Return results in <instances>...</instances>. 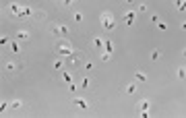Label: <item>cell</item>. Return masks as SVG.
I'll list each match as a JSON object with an SVG mask.
<instances>
[{
	"instance_id": "6da1fadb",
	"label": "cell",
	"mask_w": 186,
	"mask_h": 118,
	"mask_svg": "<svg viewBox=\"0 0 186 118\" xmlns=\"http://www.w3.org/2000/svg\"><path fill=\"white\" fill-rule=\"evenodd\" d=\"M56 50L62 54V56H71L75 50H73V44L71 41H68L66 37H60L58 41H56Z\"/></svg>"
},
{
	"instance_id": "7a4b0ae2",
	"label": "cell",
	"mask_w": 186,
	"mask_h": 118,
	"mask_svg": "<svg viewBox=\"0 0 186 118\" xmlns=\"http://www.w3.org/2000/svg\"><path fill=\"white\" fill-rule=\"evenodd\" d=\"M101 25H103V29H108V31H112V29L116 27V21H114V17H112L110 11L101 13Z\"/></svg>"
},
{
	"instance_id": "3957f363",
	"label": "cell",
	"mask_w": 186,
	"mask_h": 118,
	"mask_svg": "<svg viewBox=\"0 0 186 118\" xmlns=\"http://www.w3.org/2000/svg\"><path fill=\"white\" fill-rule=\"evenodd\" d=\"M50 31H52L54 35H58V37H66V35H68V27H66V25H52Z\"/></svg>"
},
{
	"instance_id": "277c9868",
	"label": "cell",
	"mask_w": 186,
	"mask_h": 118,
	"mask_svg": "<svg viewBox=\"0 0 186 118\" xmlns=\"http://www.w3.org/2000/svg\"><path fill=\"white\" fill-rule=\"evenodd\" d=\"M134 17H136V13H134V11H128V13L124 15V21H126V25H132V23H134Z\"/></svg>"
},
{
	"instance_id": "5b68a950",
	"label": "cell",
	"mask_w": 186,
	"mask_h": 118,
	"mask_svg": "<svg viewBox=\"0 0 186 118\" xmlns=\"http://www.w3.org/2000/svg\"><path fill=\"white\" fill-rule=\"evenodd\" d=\"M21 8H23V6H19V4H15V2H13V4L8 6V13H10L13 17H19V13H21Z\"/></svg>"
},
{
	"instance_id": "8992f818",
	"label": "cell",
	"mask_w": 186,
	"mask_h": 118,
	"mask_svg": "<svg viewBox=\"0 0 186 118\" xmlns=\"http://www.w3.org/2000/svg\"><path fill=\"white\" fill-rule=\"evenodd\" d=\"M73 102H75V104H77V106H79L81 110H87V108H89V104H87V102H85L83 98H75Z\"/></svg>"
},
{
	"instance_id": "52a82bcc",
	"label": "cell",
	"mask_w": 186,
	"mask_h": 118,
	"mask_svg": "<svg viewBox=\"0 0 186 118\" xmlns=\"http://www.w3.org/2000/svg\"><path fill=\"white\" fill-rule=\"evenodd\" d=\"M149 108H151V102H149V100H143L141 106H138V114H141V112H147Z\"/></svg>"
},
{
	"instance_id": "ba28073f",
	"label": "cell",
	"mask_w": 186,
	"mask_h": 118,
	"mask_svg": "<svg viewBox=\"0 0 186 118\" xmlns=\"http://www.w3.org/2000/svg\"><path fill=\"white\" fill-rule=\"evenodd\" d=\"M29 15H31V8H29V6H23L21 13H19V19H27Z\"/></svg>"
},
{
	"instance_id": "9c48e42d",
	"label": "cell",
	"mask_w": 186,
	"mask_h": 118,
	"mask_svg": "<svg viewBox=\"0 0 186 118\" xmlns=\"http://www.w3.org/2000/svg\"><path fill=\"white\" fill-rule=\"evenodd\" d=\"M93 48L101 50V48H103V39H101V37H93Z\"/></svg>"
},
{
	"instance_id": "30bf717a",
	"label": "cell",
	"mask_w": 186,
	"mask_h": 118,
	"mask_svg": "<svg viewBox=\"0 0 186 118\" xmlns=\"http://www.w3.org/2000/svg\"><path fill=\"white\" fill-rule=\"evenodd\" d=\"M134 79H136V81H141V83H145V81H147V75L141 73V70H136V73H134Z\"/></svg>"
},
{
	"instance_id": "8fae6325",
	"label": "cell",
	"mask_w": 186,
	"mask_h": 118,
	"mask_svg": "<svg viewBox=\"0 0 186 118\" xmlns=\"http://www.w3.org/2000/svg\"><path fill=\"white\" fill-rule=\"evenodd\" d=\"M17 68H23V62L17 64V62H6V70H17Z\"/></svg>"
},
{
	"instance_id": "7c38bea8",
	"label": "cell",
	"mask_w": 186,
	"mask_h": 118,
	"mask_svg": "<svg viewBox=\"0 0 186 118\" xmlns=\"http://www.w3.org/2000/svg\"><path fill=\"white\" fill-rule=\"evenodd\" d=\"M27 37H29V31H25V29L17 31V39H21V41H23V39H27Z\"/></svg>"
},
{
	"instance_id": "4fadbf2b",
	"label": "cell",
	"mask_w": 186,
	"mask_h": 118,
	"mask_svg": "<svg viewBox=\"0 0 186 118\" xmlns=\"http://www.w3.org/2000/svg\"><path fill=\"white\" fill-rule=\"evenodd\" d=\"M126 93H128V96L136 93V83H128V85H126Z\"/></svg>"
},
{
	"instance_id": "5bb4252c",
	"label": "cell",
	"mask_w": 186,
	"mask_h": 118,
	"mask_svg": "<svg viewBox=\"0 0 186 118\" xmlns=\"http://www.w3.org/2000/svg\"><path fill=\"white\" fill-rule=\"evenodd\" d=\"M176 77H178V79H186V68H184V66H180V68L176 70Z\"/></svg>"
},
{
	"instance_id": "9a60e30c",
	"label": "cell",
	"mask_w": 186,
	"mask_h": 118,
	"mask_svg": "<svg viewBox=\"0 0 186 118\" xmlns=\"http://www.w3.org/2000/svg\"><path fill=\"white\" fill-rule=\"evenodd\" d=\"M103 48H106V52H112V50H114V46H112L110 39H103Z\"/></svg>"
},
{
	"instance_id": "2e32d148",
	"label": "cell",
	"mask_w": 186,
	"mask_h": 118,
	"mask_svg": "<svg viewBox=\"0 0 186 118\" xmlns=\"http://www.w3.org/2000/svg\"><path fill=\"white\" fill-rule=\"evenodd\" d=\"M83 66H85L87 70H93V68H95V64H93L91 60H85V62H83Z\"/></svg>"
},
{
	"instance_id": "e0dca14e",
	"label": "cell",
	"mask_w": 186,
	"mask_h": 118,
	"mask_svg": "<svg viewBox=\"0 0 186 118\" xmlns=\"http://www.w3.org/2000/svg\"><path fill=\"white\" fill-rule=\"evenodd\" d=\"M33 17H35V19H45V11H35Z\"/></svg>"
},
{
	"instance_id": "ac0fdd59",
	"label": "cell",
	"mask_w": 186,
	"mask_h": 118,
	"mask_svg": "<svg viewBox=\"0 0 186 118\" xmlns=\"http://www.w3.org/2000/svg\"><path fill=\"white\" fill-rule=\"evenodd\" d=\"M62 79H64L66 83H73V75H71V73H64V75H62Z\"/></svg>"
},
{
	"instance_id": "d6986e66",
	"label": "cell",
	"mask_w": 186,
	"mask_h": 118,
	"mask_svg": "<svg viewBox=\"0 0 186 118\" xmlns=\"http://www.w3.org/2000/svg\"><path fill=\"white\" fill-rule=\"evenodd\" d=\"M110 56H112V52H101V60H103V62H108Z\"/></svg>"
},
{
	"instance_id": "ffe728a7",
	"label": "cell",
	"mask_w": 186,
	"mask_h": 118,
	"mask_svg": "<svg viewBox=\"0 0 186 118\" xmlns=\"http://www.w3.org/2000/svg\"><path fill=\"white\" fill-rule=\"evenodd\" d=\"M62 66H64V62H62L60 58H58V60H54V68H56V70H58V68H62Z\"/></svg>"
},
{
	"instance_id": "44dd1931",
	"label": "cell",
	"mask_w": 186,
	"mask_h": 118,
	"mask_svg": "<svg viewBox=\"0 0 186 118\" xmlns=\"http://www.w3.org/2000/svg\"><path fill=\"white\" fill-rule=\"evenodd\" d=\"M10 50H13L15 54H21V48H19V46H17V44H10Z\"/></svg>"
},
{
	"instance_id": "7402d4cb",
	"label": "cell",
	"mask_w": 186,
	"mask_h": 118,
	"mask_svg": "<svg viewBox=\"0 0 186 118\" xmlns=\"http://www.w3.org/2000/svg\"><path fill=\"white\" fill-rule=\"evenodd\" d=\"M151 60H159V50H153L151 52Z\"/></svg>"
},
{
	"instance_id": "603a6c76",
	"label": "cell",
	"mask_w": 186,
	"mask_h": 118,
	"mask_svg": "<svg viewBox=\"0 0 186 118\" xmlns=\"http://www.w3.org/2000/svg\"><path fill=\"white\" fill-rule=\"evenodd\" d=\"M89 83H91V81H89V79H87V77H85V79H83V81H81V87H83V89H87V87H89Z\"/></svg>"
},
{
	"instance_id": "cb8c5ba5",
	"label": "cell",
	"mask_w": 186,
	"mask_h": 118,
	"mask_svg": "<svg viewBox=\"0 0 186 118\" xmlns=\"http://www.w3.org/2000/svg\"><path fill=\"white\" fill-rule=\"evenodd\" d=\"M174 4H176V6L182 11V8H184V0H174Z\"/></svg>"
},
{
	"instance_id": "d4e9b609",
	"label": "cell",
	"mask_w": 186,
	"mask_h": 118,
	"mask_svg": "<svg viewBox=\"0 0 186 118\" xmlns=\"http://www.w3.org/2000/svg\"><path fill=\"white\" fill-rule=\"evenodd\" d=\"M10 106H13V108H21V106H23V102H21V100H15Z\"/></svg>"
},
{
	"instance_id": "484cf974",
	"label": "cell",
	"mask_w": 186,
	"mask_h": 118,
	"mask_svg": "<svg viewBox=\"0 0 186 118\" xmlns=\"http://www.w3.org/2000/svg\"><path fill=\"white\" fill-rule=\"evenodd\" d=\"M6 108H8V102H2V104H0V112H2V114H4Z\"/></svg>"
},
{
	"instance_id": "4316f807",
	"label": "cell",
	"mask_w": 186,
	"mask_h": 118,
	"mask_svg": "<svg viewBox=\"0 0 186 118\" xmlns=\"http://www.w3.org/2000/svg\"><path fill=\"white\" fill-rule=\"evenodd\" d=\"M75 21L81 23V21H83V15H81V13H75Z\"/></svg>"
},
{
	"instance_id": "83f0119b",
	"label": "cell",
	"mask_w": 186,
	"mask_h": 118,
	"mask_svg": "<svg viewBox=\"0 0 186 118\" xmlns=\"http://www.w3.org/2000/svg\"><path fill=\"white\" fill-rule=\"evenodd\" d=\"M0 44L6 46V44H8V37H6V35H2V37H0Z\"/></svg>"
},
{
	"instance_id": "f1b7e54d",
	"label": "cell",
	"mask_w": 186,
	"mask_h": 118,
	"mask_svg": "<svg viewBox=\"0 0 186 118\" xmlns=\"http://www.w3.org/2000/svg\"><path fill=\"white\" fill-rule=\"evenodd\" d=\"M159 29H161V31H166V29H168V23L161 21V23H159Z\"/></svg>"
},
{
	"instance_id": "f546056e",
	"label": "cell",
	"mask_w": 186,
	"mask_h": 118,
	"mask_svg": "<svg viewBox=\"0 0 186 118\" xmlns=\"http://www.w3.org/2000/svg\"><path fill=\"white\" fill-rule=\"evenodd\" d=\"M62 4L64 6H71V4H75V0H62Z\"/></svg>"
},
{
	"instance_id": "4dcf8cb0",
	"label": "cell",
	"mask_w": 186,
	"mask_h": 118,
	"mask_svg": "<svg viewBox=\"0 0 186 118\" xmlns=\"http://www.w3.org/2000/svg\"><path fill=\"white\" fill-rule=\"evenodd\" d=\"M151 23H159V17L157 15H151Z\"/></svg>"
},
{
	"instance_id": "1f68e13d",
	"label": "cell",
	"mask_w": 186,
	"mask_h": 118,
	"mask_svg": "<svg viewBox=\"0 0 186 118\" xmlns=\"http://www.w3.org/2000/svg\"><path fill=\"white\" fill-rule=\"evenodd\" d=\"M71 64H79V56H73L71 58Z\"/></svg>"
},
{
	"instance_id": "d6a6232c",
	"label": "cell",
	"mask_w": 186,
	"mask_h": 118,
	"mask_svg": "<svg viewBox=\"0 0 186 118\" xmlns=\"http://www.w3.org/2000/svg\"><path fill=\"white\" fill-rule=\"evenodd\" d=\"M180 27H182V29H184V31H186V21H184V23H182V25H180Z\"/></svg>"
},
{
	"instance_id": "836d02e7",
	"label": "cell",
	"mask_w": 186,
	"mask_h": 118,
	"mask_svg": "<svg viewBox=\"0 0 186 118\" xmlns=\"http://www.w3.org/2000/svg\"><path fill=\"white\" fill-rule=\"evenodd\" d=\"M124 2H128V4H134V0H124Z\"/></svg>"
},
{
	"instance_id": "e575fe53",
	"label": "cell",
	"mask_w": 186,
	"mask_h": 118,
	"mask_svg": "<svg viewBox=\"0 0 186 118\" xmlns=\"http://www.w3.org/2000/svg\"><path fill=\"white\" fill-rule=\"evenodd\" d=\"M182 56H184V58H186V48H184V50H182Z\"/></svg>"
},
{
	"instance_id": "d590c367",
	"label": "cell",
	"mask_w": 186,
	"mask_h": 118,
	"mask_svg": "<svg viewBox=\"0 0 186 118\" xmlns=\"http://www.w3.org/2000/svg\"><path fill=\"white\" fill-rule=\"evenodd\" d=\"M182 11H184V13H186V0H184V8H182Z\"/></svg>"
}]
</instances>
